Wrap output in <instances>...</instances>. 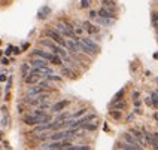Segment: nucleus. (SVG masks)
<instances>
[{
  "label": "nucleus",
  "mask_w": 158,
  "mask_h": 150,
  "mask_svg": "<svg viewBox=\"0 0 158 150\" xmlns=\"http://www.w3.org/2000/svg\"><path fill=\"white\" fill-rule=\"evenodd\" d=\"M5 53H6V55H10V53H12V46H9L8 49H6V52H5Z\"/></svg>",
  "instance_id": "24"
},
{
  "label": "nucleus",
  "mask_w": 158,
  "mask_h": 150,
  "mask_svg": "<svg viewBox=\"0 0 158 150\" xmlns=\"http://www.w3.org/2000/svg\"><path fill=\"white\" fill-rule=\"evenodd\" d=\"M23 122L26 125H30V126H36V125H42V124H49V122H52V116L49 115V113L46 116L27 115L23 117Z\"/></svg>",
  "instance_id": "2"
},
{
  "label": "nucleus",
  "mask_w": 158,
  "mask_h": 150,
  "mask_svg": "<svg viewBox=\"0 0 158 150\" xmlns=\"http://www.w3.org/2000/svg\"><path fill=\"white\" fill-rule=\"evenodd\" d=\"M27 48H28V43H24V45H23V51H26Z\"/></svg>",
  "instance_id": "26"
},
{
  "label": "nucleus",
  "mask_w": 158,
  "mask_h": 150,
  "mask_svg": "<svg viewBox=\"0 0 158 150\" xmlns=\"http://www.w3.org/2000/svg\"><path fill=\"white\" fill-rule=\"evenodd\" d=\"M66 49L70 52V55H75V53H79V49L78 46H76V43L73 42V40H67L66 42Z\"/></svg>",
  "instance_id": "13"
},
{
  "label": "nucleus",
  "mask_w": 158,
  "mask_h": 150,
  "mask_svg": "<svg viewBox=\"0 0 158 150\" xmlns=\"http://www.w3.org/2000/svg\"><path fill=\"white\" fill-rule=\"evenodd\" d=\"M115 150H140V149H137L136 146L124 141V140H119V141H116V144H115Z\"/></svg>",
  "instance_id": "10"
},
{
  "label": "nucleus",
  "mask_w": 158,
  "mask_h": 150,
  "mask_svg": "<svg viewBox=\"0 0 158 150\" xmlns=\"http://www.w3.org/2000/svg\"><path fill=\"white\" fill-rule=\"evenodd\" d=\"M0 43H2V40H0Z\"/></svg>",
  "instance_id": "28"
},
{
  "label": "nucleus",
  "mask_w": 158,
  "mask_h": 150,
  "mask_svg": "<svg viewBox=\"0 0 158 150\" xmlns=\"http://www.w3.org/2000/svg\"><path fill=\"white\" fill-rule=\"evenodd\" d=\"M81 129H84L85 132H94V131L97 129V122H89V124L82 125Z\"/></svg>",
  "instance_id": "14"
},
{
  "label": "nucleus",
  "mask_w": 158,
  "mask_h": 150,
  "mask_svg": "<svg viewBox=\"0 0 158 150\" xmlns=\"http://www.w3.org/2000/svg\"><path fill=\"white\" fill-rule=\"evenodd\" d=\"M97 12H98V18H105V19H116V14H115L114 9H109V8L102 6Z\"/></svg>",
  "instance_id": "5"
},
{
  "label": "nucleus",
  "mask_w": 158,
  "mask_h": 150,
  "mask_svg": "<svg viewBox=\"0 0 158 150\" xmlns=\"http://www.w3.org/2000/svg\"><path fill=\"white\" fill-rule=\"evenodd\" d=\"M30 65L31 67H36V69H40V70H44V73L46 74H52L54 73V69L48 64L46 60L44 58H37V57H31V60H30Z\"/></svg>",
  "instance_id": "3"
},
{
  "label": "nucleus",
  "mask_w": 158,
  "mask_h": 150,
  "mask_svg": "<svg viewBox=\"0 0 158 150\" xmlns=\"http://www.w3.org/2000/svg\"><path fill=\"white\" fill-rule=\"evenodd\" d=\"M40 45L44 46L45 49L51 51L52 53L58 55V57H61L63 61H67V60H69V52H67L63 46H58V45L55 43V42H52V40H49V39H42V40H40Z\"/></svg>",
  "instance_id": "1"
},
{
  "label": "nucleus",
  "mask_w": 158,
  "mask_h": 150,
  "mask_svg": "<svg viewBox=\"0 0 158 150\" xmlns=\"http://www.w3.org/2000/svg\"><path fill=\"white\" fill-rule=\"evenodd\" d=\"M44 79H46V80H49V82H63V77L61 76H58V74H46L45 73L44 74Z\"/></svg>",
  "instance_id": "16"
},
{
  "label": "nucleus",
  "mask_w": 158,
  "mask_h": 150,
  "mask_svg": "<svg viewBox=\"0 0 158 150\" xmlns=\"http://www.w3.org/2000/svg\"><path fill=\"white\" fill-rule=\"evenodd\" d=\"M3 80H6V76L5 74H0V82H3Z\"/></svg>",
  "instance_id": "25"
},
{
  "label": "nucleus",
  "mask_w": 158,
  "mask_h": 150,
  "mask_svg": "<svg viewBox=\"0 0 158 150\" xmlns=\"http://www.w3.org/2000/svg\"><path fill=\"white\" fill-rule=\"evenodd\" d=\"M87 112H88V109H79L78 112H75V113L72 115V119H76V117H79V116L87 115Z\"/></svg>",
  "instance_id": "17"
},
{
  "label": "nucleus",
  "mask_w": 158,
  "mask_h": 150,
  "mask_svg": "<svg viewBox=\"0 0 158 150\" xmlns=\"http://www.w3.org/2000/svg\"><path fill=\"white\" fill-rule=\"evenodd\" d=\"M2 64H3V65H8L9 60H8V58H2Z\"/></svg>",
  "instance_id": "23"
},
{
  "label": "nucleus",
  "mask_w": 158,
  "mask_h": 150,
  "mask_svg": "<svg viewBox=\"0 0 158 150\" xmlns=\"http://www.w3.org/2000/svg\"><path fill=\"white\" fill-rule=\"evenodd\" d=\"M67 106H70V100H61V101L52 104L51 112H52V113H61V112H64V109Z\"/></svg>",
  "instance_id": "7"
},
{
  "label": "nucleus",
  "mask_w": 158,
  "mask_h": 150,
  "mask_svg": "<svg viewBox=\"0 0 158 150\" xmlns=\"http://www.w3.org/2000/svg\"><path fill=\"white\" fill-rule=\"evenodd\" d=\"M82 9H87L89 8V0H81V5H79Z\"/></svg>",
  "instance_id": "21"
},
{
  "label": "nucleus",
  "mask_w": 158,
  "mask_h": 150,
  "mask_svg": "<svg viewBox=\"0 0 158 150\" xmlns=\"http://www.w3.org/2000/svg\"><path fill=\"white\" fill-rule=\"evenodd\" d=\"M81 40H82L84 43L87 45L88 48H91V49H93V51H94L96 53L100 52V49H102V48H100V45L97 43V42H94V40H93L91 37H81Z\"/></svg>",
  "instance_id": "9"
},
{
  "label": "nucleus",
  "mask_w": 158,
  "mask_h": 150,
  "mask_svg": "<svg viewBox=\"0 0 158 150\" xmlns=\"http://www.w3.org/2000/svg\"><path fill=\"white\" fill-rule=\"evenodd\" d=\"M88 17L91 18V19H94V21H96L97 18H98V12H97L96 9H91V10H89V14H88Z\"/></svg>",
  "instance_id": "19"
},
{
  "label": "nucleus",
  "mask_w": 158,
  "mask_h": 150,
  "mask_svg": "<svg viewBox=\"0 0 158 150\" xmlns=\"http://www.w3.org/2000/svg\"><path fill=\"white\" fill-rule=\"evenodd\" d=\"M151 17H152V24H154V27H155L158 24V10L157 12H152Z\"/></svg>",
  "instance_id": "20"
},
{
  "label": "nucleus",
  "mask_w": 158,
  "mask_h": 150,
  "mask_svg": "<svg viewBox=\"0 0 158 150\" xmlns=\"http://www.w3.org/2000/svg\"><path fill=\"white\" fill-rule=\"evenodd\" d=\"M84 31H85V30H84V27H82V24H81V26H78V27H75V34L78 36H82L84 34Z\"/></svg>",
  "instance_id": "18"
},
{
  "label": "nucleus",
  "mask_w": 158,
  "mask_h": 150,
  "mask_svg": "<svg viewBox=\"0 0 158 150\" xmlns=\"http://www.w3.org/2000/svg\"><path fill=\"white\" fill-rule=\"evenodd\" d=\"M45 36L49 37V39H51L52 42H55L57 45H60V46H63V48H66V42H67V40H64V37H63L57 30H54V28L52 30H46V31H45Z\"/></svg>",
  "instance_id": "4"
},
{
  "label": "nucleus",
  "mask_w": 158,
  "mask_h": 150,
  "mask_svg": "<svg viewBox=\"0 0 158 150\" xmlns=\"http://www.w3.org/2000/svg\"><path fill=\"white\" fill-rule=\"evenodd\" d=\"M45 91H48V89L42 88L40 85H31L30 88L27 89L26 95H28V97H37V95H40V94H44Z\"/></svg>",
  "instance_id": "8"
},
{
  "label": "nucleus",
  "mask_w": 158,
  "mask_h": 150,
  "mask_svg": "<svg viewBox=\"0 0 158 150\" xmlns=\"http://www.w3.org/2000/svg\"><path fill=\"white\" fill-rule=\"evenodd\" d=\"M12 53L19 55V53H21V49H19V48H17V46H12Z\"/></svg>",
  "instance_id": "22"
},
{
  "label": "nucleus",
  "mask_w": 158,
  "mask_h": 150,
  "mask_svg": "<svg viewBox=\"0 0 158 150\" xmlns=\"http://www.w3.org/2000/svg\"><path fill=\"white\" fill-rule=\"evenodd\" d=\"M2 55H3V51H0V58H2Z\"/></svg>",
  "instance_id": "27"
},
{
  "label": "nucleus",
  "mask_w": 158,
  "mask_h": 150,
  "mask_svg": "<svg viewBox=\"0 0 158 150\" xmlns=\"http://www.w3.org/2000/svg\"><path fill=\"white\" fill-rule=\"evenodd\" d=\"M49 14H51V9L48 8V6H44V8L39 9V12H37V18H39V19H45Z\"/></svg>",
  "instance_id": "15"
},
{
  "label": "nucleus",
  "mask_w": 158,
  "mask_h": 150,
  "mask_svg": "<svg viewBox=\"0 0 158 150\" xmlns=\"http://www.w3.org/2000/svg\"><path fill=\"white\" fill-rule=\"evenodd\" d=\"M81 24H82L84 30L87 31L88 34H98V33H100V27L96 26V24H93L91 21H82Z\"/></svg>",
  "instance_id": "6"
},
{
  "label": "nucleus",
  "mask_w": 158,
  "mask_h": 150,
  "mask_svg": "<svg viewBox=\"0 0 158 150\" xmlns=\"http://www.w3.org/2000/svg\"><path fill=\"white\" fill-rule=\"evenodd\" d=\"M61 76H66V77L75 79V77L78 76V73H75L73 67H70V65H63L61 67Z\"/></svg>",
  "instance_id": "11"
},
{
  "label": "nucleus",
  "mask_w": 158,
  "mask_h": 150,
  "mask_svg": "<svg viewBox=\"0 0 158 150\" xmlns=\"http://www.w3.org/2000/svg\"><path fill=\"white\" fill-rule=\"evenodd\" d=\"M40 80H42V76H39V74H27L24 77V82L27 85H37Z\"/></svg>",
  "instance_id": "12"
}]
</instances>
